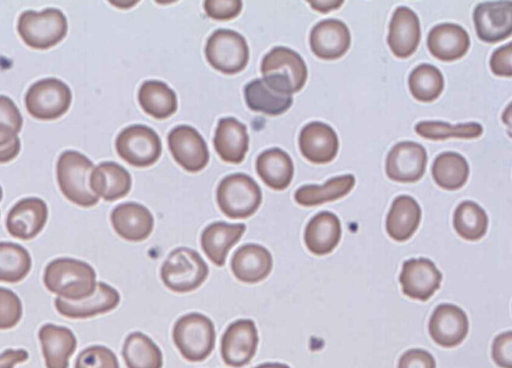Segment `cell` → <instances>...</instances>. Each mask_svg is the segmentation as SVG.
I'll list each match as a JSON object with an SVG mask.
<instances>
[{
    "label": "cell",
    "instance_id": "obj_33",
    "mask_svg": "<svg viewBox=\"0 0 512 368\" xmlns=\"http://www.w3.org/2000/svg\"><path fill=\"white\" fill-rule=\"evenodd\" d=\"M352 174L333 177L323 185L308 184L298 188L294 194L295 201L305 207L317 206L335 201L346 196L355 185Z\"/></svg>",
    "mask_w": 512,
    "mask_h": 368
},
{
    "label": "cell",
    "instance_id": "obj_15",
    "mask_svg": "<svg viewBox=\"0 0 512 368\" xmlns=\"http://www.w3.org/2000/svg\"><path fill=\"white\" fill-rule=\"evenodd\" d=\"M441 280V272L428 258L405 261L399 276L403 293L420 301H427L438 290Z\"/></svg>",
    "mask_w": 512,
    "mask_h": 368
},
{
    "label": "cell",
    "instance_id": "obj_10",
    "mask_svg": "<svg viewBox=\"0 0 512 368\" xmlns=\"http://www.w3.org/2000/svg\"><path fill=\"white\" fill-rule=\"evenodd\" d=\"M118 155L135 167L153 165L160 157L162 144L158 134L149 126L133 124L125 127L116 137Z\"/></svg>",
    "mask_w": 512,
    "mask_h": 368
},
{
    "label": "cell",
    "instance_id": "obj_19",
    "mask_svg": "<svg viewBox=\"0 0 512 368\" xmlns=\"http://www.w3.org/2000/svg\"><path fill=\"white\" fill-rule=\"evenodd\" d=\"M309 43L317 57L326 60L337 59L342 57L350 47V30L341 20L325 19L312 28Z\"/></svg>",
    "mask_w": 512,
    "mask_h": 368
},
{
    "label": "cell",
    "instance_id": "obj_36",
    "mask_svg": "<svg viewBox=\"0 0 512 368\" xmlns=\"http://www.w3.org/2000/svg\"><path fill=\"white\" fill-rule=\"evenodd\" d=\"M431 171L438 186L446 190H457L467 182L469 165L461 154L449 151L435 158Z\"/></svg>",
    "mask_w": 512,
    "mask_h": 368
},
{
    "label": "cell",
    "instance_id": "obj_41",
    "mask_svg": "<svg viewBox=\"0 0 512 368\" xmlns=\"http://www.w3.org/2000/svg\"><path fill=\"white\" fill-rule=\"evenodd\" d=\"M75 368H119V362L111 349L93 345L80 352Z\"/></svg>",
    "mask_w": 512,
    "mask_h": 368
},
{
    "label": "cell",
    "instance_id": "obj_47",
    "mask_svg": "<svg viewBox=\"0 0 512 368\" xmlns=\"http://www.w3.org/2000/svg\"><path fill=\"white\" fill-rule=\"evenodd\" d=\"M490 67L495 75L504 77L512 75L511 43L500 46L492 53Z\"/></svg>",
    "mask_w": 512,
    "mask_h": 368
},
{
    "label": "cell",
    "instance_id": "obj_4",
    "mask_svg": "<svg viewBox=\"0 0 512 368\" xmlns=\"http://www.w3.org/2000/svg\"><path fill=\"white\" fill-rule=\"evenodd\" d=\"M172 338L184 359L201 362L214 349L215 327L206 315L191 312L177 319L173 326Z\"/></svg>",
    "mask_w": 512,
    "mask_h": 368
},
{
    "label": "cell",
    "instance_id": "obj_14",
    "mask_svg": "<svg viewBox=\"0 0 512 368\" xmlns=\"http://www.w3.org/2000/svg\"><path fill=\"white\" fill-rule=\"evenodd\" d=\"M473 20L480 40L488 43L504 40L512 32V2L479 3L474 9Z\"/></svg>",
    "mask_w": 512,
    "mask_h": 368
},
{
    "label": "cell",
    "instance_id": "obj_30",
    "mask_svg": "<svg viewBox=\"0 0 512 368\" xmlns=\"http://www.w3.org/2000/svg\"><path fill=\"white\" fill-rule=\"evenodd\" d=\"M421 208L409 195L396 197L386 218V231L396 241L408 240L417 230L421 221Z\"/></svg>",
    "mask_w": 512,
    "mask_h": 368
},
{
    "label": "cell",
    "instance_id": "obj_51",
    "mask_svg": "<svg viewBox=\"0 0 512 368\" xmlns=\"http://www.w3.org/2000/svg\"><path fill=\"white\" fill-rule=\"evenodd\" d=\"M255 368H290V367L283 363L268 362V363L260 364V365L256 366Z\"/></svg>",
    "mask_w": 512,
    "mask_h": 368
},
{
    "label": "cell",
    "instance_id": "obj_3",
    "mask_svg": "<svg viewBox=\"0 0 512 368\" xmlns=\"http://www.w3.org/2000/svg\"><path fill=\"white\" fill-rule=\"evenodd\" d=\"M93 162L75 150H65L57 160L56 175L63 195L81 207H92L99 201L89 185Z\"/></svg>",
    "mask_w": 512,
    "mask_h": 368
},
{
    "label": "cell",
    "instance_id": "obj_11",
    "mask_svg": "<svg viewBox=\"0 0 512 368\" xmlns=\"http://www.w3.org/2000/svg\"><path fill=\"white\" fill-rule=\"evenodd\" d=\"M259 342L255 322L238 319L226 328L221 338V357L230 367L240 368L254 357Z\"/></svg>",
    "mask_w": 512,
    "mask_h": 368
},
{
    "label": "cell",
    "instance_id": "obj_7",
    "mask_svg": "<svg viewBox=\"0 0 512 368\" xmlns=\"http://www.w3.org/2000/svg\"><path fill=\"white\" fill-rule=\"evenodd\" d=\"M65 14L58 8H46L40 12L23 11L17 22V31L31 48L48 49L59 43L67 34Z\"/></svg>",
    "mask_w": 512,
    "mask_h": 368
},
{
    "label": "cell",
    "instance_id": "obj_13",
    "mask_svg": "<svg viewBox=\"0 0 512 368\" xmlns=\"http://www.w3.org/2000/svg\"><path fill=\"white\" fill-rule=\"evenodd\" d=\"M427 165L425 148L414 141L395 144L386 158L388 178L401 183H413L422 178Z\"/></svg>",
    "mask_w": 512,
    "mask_h": 368
},
{
    "label": "cell",
    "instance_id": "obj_23",
    "mask_svg": "<svg viewBox=\"0 0 512 368\" xmlns=\"http://www.w3.org/2000/svg\"><path fill=\"white\" fill-rule=\"evenodd\" d=\"M273 258L262 245L247 243L239 247L231 259L234 276L244 283H258L270 274Z\"/></svg>",
    "mask_w": 512,
    "mask_h": 368
},
{
    "label": "cell",
    "instance_id": "obj_29",
    "mask_svg": "<svg viewBox=\"0 0 512 368\" xmlns=\"http://www.w3.org/2000/svg\"><path fill=\"white\" fill-rule=\"evenodd\" d=\"M341 233L339 218L332 212L322 211L313 216L306 225L305 245L315 255H326L336 248Z\"/></svg>",
    "mask_w": 512,
    "mask_h": 368
},
{
    "label": "cell",
    "instance_id": "obj_40",
    "mask_svg": "<svg viewBox=\"0 0 512 368\" xmlns=\"http://www.w3.org/2000/svg\"><path fill=\"white\" fill-rule=\"evenodd\" d=\"M415 131L423 138L444 140L447 138L472 139L482 135L483 127L477 122L451 125L443 121H421L416 124Z\"/></svg>",
    "mask_w": 512,
    "mask_h": 368
},
{
    "label": "cell",
    "instance_id": "obj_44",
    "mask_svg": "<svg viewBox=\"0 0 512 368\" xmlns=\"http://www.w3.org/2000/svg\"><path fill=\"white\" fill-rule=\"evenodd\" d=\"M20 148L17 132L11 126L0 123V163L13 160L19 154Z\"/></svg>",
    "mask_w": 512,
    "mask_h": 368
},
{
    "label": "cell",
    "instance_id": "obj_2",
    "mask_svg": "<svg viewBox=\"0 0 512 368\" xmlns=\"http://www.w3.org/2000/svg\"><path fill=\"white\" fill-rule=\"evenodd\" d=\"M260 69L266 85L284 95L300 91L308 76L307 66L300 54L283 46L272 48L263 57Z\"/></svg>",
    "mask_w": 512,
    "mask_h": 368
},
{
    "label": "cell",
    "instance_id": "obj_39",
    "mask_svg": "<svg viewBox=\"0 0 512 368\" xmlns=\"http://www.w3.org/2000/svg\"><path fill=\"white\" fill-rule=\"evenodd\" d=\"M408 85L411 94L421 102L437 99L444 88V78L440 70L431 64H420L409 75Z\"/></svg>",
    "mask_w": 512,
    "mask_h": 368
},
{
    "label": "cell",
    "instance_id": "obj_20",
    "mask_svg": "<svg viewBox=\"0 0 512 368\" xmlns=\"http://www.w3.org/2000/svg\"><path fill=\"white\" fill-rule=\"evenodd\" d=\"M301 154L310 162L325 164L337 155L339 141L334 129L326 123L313 121L306 124L299 134Z\"/></svg>",
    "mask_w": 512,
    "mask_h": 368
},
{
    "label": "cell",
    "instance_id": "obj_52",
    "mask_svg": "<svg viewBox=\"0 0 512 368\" xmlns=\"http://www.w3.org/2000/svg\"><path fill=\"white\" fill-rule=\"evenodd\" d=\"M136 3H138L137 1L135 2H132V1H128V2H111V4L117 6V7H120L121 9H128L129 7L135 5Z\"/></svg>",
    "mask_w": 512,
    "mask_h": 368
},
{
    "label": "cell",
    "instance_id": "obj_50",
    "mask_svg": "<svg viewBox=\"0 0 512 368\" xmlns=\"http://www.w3.org/2000/svg\"><path fill=\"white\" fill-rule=\"evenodd\" d=\"M309 5L316 11L327 13L332 10L340 8L344 1H336V0H323V1H312L308 2Z\"/></svg>",
    "mask_w": 512,
    "mask_h": 368
},
{
    "label": "cell",
    "instance_id": "obj_28",
    "mask_svg": "<svg viewBox=\"0 0 512 368\" xmlns=\"http://www.w3.org/2000/svg\"><path fill=\"white\" fill-rule=\"evenodd\" d=\"M89 185L98 197L106 201H115L129 193L132 179L130 173L120 164L105 161L93 168Z\"/></svg>",
    "mask_w": 512,
    "mask_h": 368
},
{
    "label": "cell",
    "instance_id": "obj_17",
    "mask_svg": "<svg viewBox=\"0 0 512 368\" xmlns=\"http://www.w3.org/2000/svg\"><path fill=\"white\" fill-rule=\"evenodd\" d=\"M469 321L466 313L454 304H440L429 320V333L435 343L451 348L467 336Z\"/></svg>",
    "mask_w": 512,
    "mask_h": 368
},
{
    "label": "cell",
    "instance_id": "obj_53",
    "mask_svg": "<svg viewBox=\"0 0 512 368\" xmlns=\"http://www.w3.org/2000/svg\"><path fill=\"white\" fill-rule=\"evenodd\" d=\"M2 197H3V192H2V188L0 186V201L2 200Z\"/></svg>",
    "mask_w": 512,
    "mask_h": 368
},
{
    "label": "cell",
    "instance_id": "obj_45",
    "mask_svg": "<svg viewBox=\"0 0 512 368\" xmlns=\"http://www.w3.org/2000/svg\"><path fill=\"white\" fill-rule=\"evenodd\" d=\"M492 358L501 368H512V332L499 334L492 344Z\"/></svg>",
    "mask_w": 512,
    "mask_h": 368
},
{
    "label": "cell",
    "instance_id": "obj_48",
    "mask_svg": "<svg viewBox=\"0 0 512 368\" xmlns=\"http://www.w3.org/2000/svg\"><path fill=\"white\" fill-rule=\"evenodd\" d=\"M0 123L11 126L17 133L23 125L22 115L14 101L5 95H0Z\"/></svg>",
    "mask_w": 512,
    "mask_h": 368
},
{
    "label": "cell",
    "instance_id": "obj_16",
    "mask_svg": "<svg viewBox=\"0 0 512 368\" xmlns=\"http://www.w3.org/2000/svg\"><path fill=\"white\" fill-rule=\"evenodd\" d=\"M48 218V207L38 197H27L12 206L6 217V228L15 238L29 240L44 228Z\"/></svg>",
    "mask_w": 512,
    "mask_h": 368
},
{
    "label": "cell",
    "instance_id": "obj_18",
    "mask_svg": "<svg viewBox=\"0 0 512 368\" xmlns=\"http://www.w3.org/2000/svg\"><path fill=\"white\" fill-rule=\"evenodd\" d=\"M54 305L58 313L71 319H85L115 309L120 303V294L112 286L98 282L94 292L87 298L70 301L56 298Z\"/></svg>",
    "mask_w": 512,
    "mask_h": 368
},
{
    "label": "cell",
    "instance_id": "obj_22",
    "mask_svg": "<svg viewBox=\"0 0 512 368\" xmlns=\"http://www.w3.org/2000/svg\"><path fill=\"white\" fill-rule=\"evenodd\" d=\"M421 39L420 21L417 14L406 6H399L389 24L388 45L398 58H407L417 49Z\"/></svg>",
    "mask_w": 512,
    "mask_h": 368
},
{
    "label": "cell",
    "instance_id": "obj_6",
    "mask_svg": "<svg viewBox=\"0 0 512 368\" xmlns=\"http://www.w3.org/2000/svg\"><path fill=\"white\" fill-rule=\"evenodd\" d=\"M216 199L224 215L231 219H245L258 210L262 202V192L249 175L233 173L219 182Z\"/></svg>",
    "mask_w": 512,
    "mask_h": 368
},
{
    "label": "cell",
    "instance_id": "obj_31",
    "mask_svg": "<svg viewBox=\"0 0 512 368\" xmlns=\"http://www.w3.org/2000/svg\"><path fill=\"white\" fill-rule=\"evenodd\" d=\"M256 171L271 189H286L294 175L291 157L284 150L274 147L261 152L256 159Z\"/></svg>",
    "mask_w": 512,
    "mask_h": 368
},
{
    "label": "cell",
    "instance_id": "obj_26",
    "mask_svg": "<svg viewBox=\"0 0 512 368\" xmlns=\"http://www.w3.org/2000/svg\"><path fill=\"white\" fill-rule=\"evenodd\" d=\"M38 337L46 368H68L69 358L77 347L74 333L64 326L45 324L40 328Z\"/></svg>",
    "mask_w": 512,
    "mask_h": 368
},
{
    "label": "cell",
    "instance_id": "obj_12",
    "mask_svg": "<svg viewBox=\"0 0 512 368\" xmlns=\"http://www.w3.org/2000/svg\"><path fill=\"white\" fill-rule=\"evenodd\" d=\"M174 160L188 172H199L209 161V150L202 135L192 126L177 125L168 134Z\"/></svg>",
    "mask_w": 512,
    "mask_h": 368
},
{
    "label": "cell",
    "instance_id": "obj_37",
    "mask_svg": "<svg viewBox=\"0 0 512 368\" xmlns=\"http://www.w3.org/2000/svg\"><path fill=\"white\" fill-rule=\"evenodd\" d=\"M453 226L457 234L469 241L482 238L488 228V216L476 202H461L453 214Z\"/></svg>",
    "mask_w": 512,
    "mask_h": 368
},
{
    "label": "cell",
    "instance_id": "obj_46",
    "mask_svg": "<svg viewBox=\"0 0 512 368\" xmlns=\"http://www.w3.org/2000/svg\"><path fill=\"white\" fill-rule=\"evenodd\" d=\"M397 368H436V362L428 351L416 348L402 354Z\"/></svg>",
    "mask_w": 512,
    "mask_h": 368
},
{
    "label": "cell",
    "instance_id": "obj_42",
    "mask_svg": "<svg viewBox=\"0 0 512 368\" xmlns=\"http://www.w3.org/2000/svg\"><path fill=\"white\" fill-rule=\"evenodd\" d=\"M22 317V303L10 289L0 287V329H11Z\"/></svg>",
    "mask_w": 512,
    "mask_h": 368
},
{
    "label": "cell",
    "instance_id": "obj_35",
    "mask_svg": "<svg viewBox=\"0 0 512 368\" xmlns=\"http://www.w3.org/2000/svg\"><path fill=\"white\" fill-rule=\"evenodd\" d=\"M127 368H162L163 355L154 341L142 332L130 333L123 344Z\"/></svg>",
    "mask_w": 512,
    "mask_h": 368
},
{
    "label": "cell",
    "instance_id": "obj_24",
    "mask_svg": "<svg viewBox=\"0 0 512 368\" xmlns=\"http://www.w3.org/2000/svg\"><path fill=\"white\" fill-rule=\"evenodd\" d=\"M470 46L467 31L455 23H441L434 26L427 37V47L435 58L454 61L463 57Z\"/></svg>",
    "mask_w": 512,
    "mask_h": 368
},
{
    "label": "cell",
    "instance_id": "obj_38",
    "mask_svg": "<svg viewBox=\"0 0 512 368\" xmlns=\"http://www.w3.org/2000/svg\"><path fill=\"white\" fill-rule=\"evenodd\" d=\"M32 260L29 252L19 244L0 242V281L16 283L30 272Z\"/></svg>",
    "mask_w": 512,
    "mask_h": 368
},
{
    "label": "cell",
    "instance_id": "obj_25",
    "mask_svg": "<svg viewBox=\"0 0 512 368\" xmlns=\"http://www.w3.org/2000/svg\"><path fill=\"white\" fill-rule=\"evenodd\" d=\"M213 143L223 161L239 164L244 160L249 148L247 128L234 117L221 118L215 130Z\"/></svg>",
    "mask_w": 512,
    "mask_h": 368
},
{
    "label": "cell",
    "instance_id": "obj_43",
    "mask_svg": "<svg viewBox=\"0 0 512 368\" xmlns=\"http://www.w3.org/2000/svg\"><path fill=\"white\" fill-rule=\"evenodd\" d=\"M203 6L210 18L226 21L240 14L243 3L240 0H206Z\"/></svg>",
    "mask_w": 512,
    "mask_h": 368
},
{
    "label": "cell",
    "instance_id": "obj_49",
    "mask_svg": "<svg viewBox=\"0 0 512 368\" xmlns=\"http://www.w3.org/2000/svg\"><path fill=\"white\" fill-rule=\"evenodd\" d=\"M29 354L24 349H6L0 354V368H14L15 365L27 361Z\"/></svg>",
    "mask_w": 512,
    "mask_h": 368
},
{
    "label": "cell",
    "instance_id": "obj_27",
    "mask_svg": "<svg viewBox=\"0 0 512 368\" xmlns=\"http://www.w3.org/2000/svg\"><path fill=\"white\" fill-rule=\"evenodd\" d=\"M246 230L243 223L213 222L201 234V247L216 266H223L230 249L241 239Z\"/></svg>",
    "mask_w": 512,
    "mask_h": 368
},
{
    "label": "cell",
    "instance_id": "obj_34",
    "mask_svg": "<svg viewBox=\"0 0 512 368\" xmlns=\"http://www.w3.org/2000/svg\"><path fill=\"white\" fill-rule=\"evenodd\" d=\"M247 106L256 112L277 116L286 112L293 103L291 95L280 94L269 88L263 79L256 78L244 87Z\"/></svg>",
    "mask_w": 512,
    "mask_h": 368
},
{
    "label": "cell",
    "instance_id": "obj_32",
    "mask_svg": "<svg viewBox=\"0 0 512 368\" xmlns=\"http://www.w3.org/2000/svg\"><path fill=\"white\" fill-rule=\"evenodd\" d=\"M138 102L144 112L156 119L169 118L178 108L176 93L159 80H146L141 84Z\"/></svg>",
    "mask_w": 512,
    "mask_h": 368
},
{
    "label": "cell",
    "instance_id": "obj_8",
    "mask_svg": "<svg viewBox=\"0 0 512 368\" xmlns=\"http://www.w3.org/2000/svg\"><path fill=\"white\" fill-rule=\"evenodd\" d=\"M205 56L214 69L224 74H236L249 61V47L240 33L231 29H217L207 39Z\"/></svg>",
    "mask_w": 512,
    "mask_h": 368
},
{
    "label": "cell",
    "instance_id": "obj_9",
    "mask_svg": "<svg viewBox=\"0 0 512 368\" xmlns=\"http://www.w3.org/2000/svg\"><path fill=\"white\" fill-rule=\"evenodd\" d=\"M72 101L70 87L54 77L34 82L25 94V106L30 115L40 120H53L65 114Z\"/></svg>",
    "mask_w": 512,
    "mask_h": 368
},
{
    "label": "cell",
    "instance_id": "obj_21",
    "mask_svg": "<svg viewBox=\"0 0 512 368\" xmlns=\"http://www.w3.org/2000/svg\"><path fill=\"white\" fill-rule=\"evenodd\" d=\"M110 219L115 232L132 242L147 239L154 228V217L150 210L136 202L117 205L112 210Z\"/></svg>",
    "mask_w": 512,
    "mask_h": 368
},
{
    "label": "cell",
    "instance_id": "obj_1",
    "mask_svg": "<svg viewBox=\"0 0 512 368\" xmlns=\"http://www.w3.org/2000/svg\"><path fill=\"white\" fill-rule=\"evenodd\" d=\"M43 281L51 293L70 301L89 297L97 284L93 267L72 258H57L48 263Z\"/></svg>",
    "mask_w": 512,
    "mask_h": 368
},
{
    "label": "cell",
    "instance_id": "obj_5",
    "mask_svg": "<svg viewBox=\"0 0 512 368\" xmlns=\"http://www.w3.org/2000/svg\"><path fill=\"white\" fill-rule=\"evenodd\" d=\"M208 274V265L201 255L187 247L172 250L160 270L164 285L177 293H187L197 289L206 280Z\"/></svg>",
    "mask_w": 512,
    "mask_h": 368
}]
</instances>
